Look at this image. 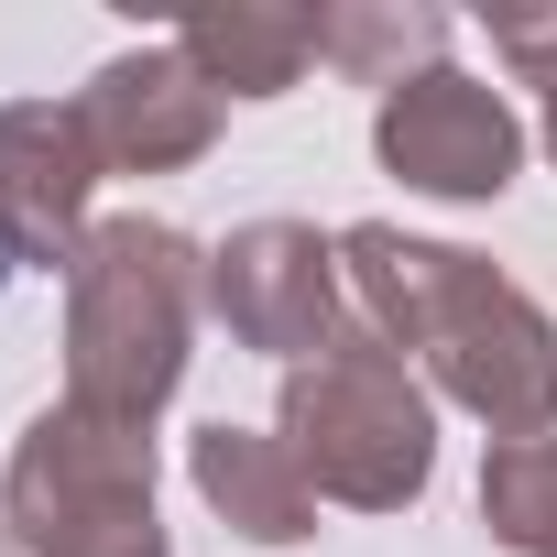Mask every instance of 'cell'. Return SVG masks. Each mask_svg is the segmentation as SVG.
Instances as JSON below:
<instances>
[{
  "mask_svg": "<svg viewBox=\"0 0 557 557\" xmlns=\"http://www.w3.org/2000/svg\"><path fill=\"white\" fill-rule=\"evenodd\" d=\"M339 273H350L361 329L394 339L426 394H448L470 426H492V448L557 437V318L513 273H492L459 240H416L394 219H350Z\"/></svg>",
  "mask_w": 557,
  "mask_h": 557,
  "instance_id": "cell-1",
  "label": "cell"
},
{
  "mask_svg": "<svg viewBox=\"0 0 557 557\" xmlns=\"http://www.w3.org/2000/svg\"><path fill=\"white\" fill-rule=\"evenodd\" d=\"M208 318V251L175 219H99L66 262V405L99 426H153L197 361Z\"/></svg>",
  "mask_w": 557,
  "mask_h": 557,
  "instance_id": "cell-2",
  "label": "cell"
},
{
  "mask_svg": "<svg viewBox=\"0 0 557 557\" xmlns=\"http://www.w3.org/2000/svg\"><path fill=\"white\" fill-rule=\"evenodd\" d=\"M273 437L296 448L318 503L350 513H405L437 481V394L416 383V361L394 339H372L361 318L285 372V405H273Z\"/></svg>",
  "mask_w": 557,
  "mask_h": 557,
  "instance_id": "cell-3",
  "label": "cell"
},
{
  "mask_svg": "<svg viewBox=\"0 0 557 557\" xmlns=\"http://www.w3.org/2000/svg\"><path fill=\"white\" fill-rule=\"evenodd\" d=\"M0 535L23 557H164L153 426H99L77 405H45L0 459Z\"/></svg>",
  "mask_w": 557,
  "mask_h": 557,
  "instance_id": "cell-4",
  "label": "cell"
},
{
  "mask_svg": "<svg viewBox=\"0 0 557 557\" xmlns=\"http://www.w3.org/2000/svg\"><path fill=\"white\" fill-rule=\"evenodd\" d=\"M372 164L437 208H492L524 175V121L492 77L470 66H426L394 99H372Z\"/></svg>",
  "mask_w": 557,
  "mask_h": 557,
  "instance_id": "cell-5",
  "label": "cell"
},
{
  "mask_svg": "<svg viewBox=\"0 0 557 557\" xmlns=\"http://www.w3.org/2000/svg\"><path fill=\"white\" fill-rule=\"evenodd\" d=\"M208 318L262 350V361H318L339 329H350V273H339V240L307 230V219H240L219 251H208Z\"/></svg>",
  "mask_w": 557,
  "mask_h": 557,
  "instance_id": "cell-6",
  "label": "cell"
},
{
  "mask_svg": "<svg viewBox=\"0 0 557 557\" xmlns=\"http://www.w3.org/2000/svg\"><path fill=\"white\" fill-rule=\"evenodd\" d=\"M99 175L77 99H0V273H66L99 230Z\"/></svg>",
  "mask_w": 557,
  "mask_h": 557,
  "instance_id": "cell-7",
  "label": "cell"
},
{
  "mask_svg": "<svg viewBox=\"0 0 557 557\" xmlns=\"http://www.w3.org/2000/svg\"><path fill=\"white\" fill-rule=\"evenodd\" d=\"M77 110H88V143H99L110 175H175V164H197V153L219 143V110H230V99L186 66L175 34H153V45H121V55L77 88Z\"/></svg>",
  "mask_w": 557,
  "mask_h": 557,
  "instance_id": "cell-8",
  "label": "cell"
},
{
  "mask_svg": "<svg viewBox=\"0 0 557 557\" xmlns=\"http://www.w3.org/2000/svg\"><path fill=\"white\" fill-rule=\"evenodd\" d=\"M186 481H197V503L240 535V546H307L318 535V492H307V470H296V448L273 437V426H197L186 437Z\"/></svg>",
  "mask_w": 557,
  "mask_h": 557,
  "instance_id": "cell-9",
  "label": "cell"
},
{
  "mask_svg": "<svg viewBox=\"0 0 557 557\" xmlns=\"http://www.w3.org/2000/svg\"><path fill=\"white\" fill-rule=\"evenodd\" d=\"M175 45H186V66H197L219 99H285V88L318 66V23H307V12H262V0L186 12Z\"/></svg>",
  "mask_w": 557,
  "mask_h": 557,
  "instance_id": "cell-10",
  "label": "cell"
},
{
  "mask_svg": "<svg viewBox=\"0 0 557 557\" xmlns=\"http://www.w3.org/2000/svg\"><path fill=\"white\" fill-rule=\"evenodd\" d=\"M307 23H318V66H339L350 88H383V99L405 77L448 66V12L437 0H329Z\"/></svg>",
  "mask_w": 557,
  "mask_h": 557,
  "instance_id": "cell-11",
  "label": "cell"
},
{
  "mask_svg": "<svg viewBox=\"0 0 557 557\" xmlns=\"http://www.w3.org/2000/svg\"><path fill=\"white\" fill-rule=\"evenodd\" d=\"M481 524L513 557H557V437H513L481 459Z\"/></svg>",
  "mask_w": 557,
  "mask_h": 557,
  "instance_id": "cell-12",
  "label": "cell"
},
{
  "mask_svg": "<svg viewBox=\"0 0 557 557\" xmlns=\"http://www.w3.org/2000/svg\"><path fill=\"white\" fill-rule=\"evenodd\" d=\"M481 34H492V55H503L524 88L557 99V12H481Z\"/></svg>",
  "mask_w": 557,
  "mask_h": 557,
  "instance_id": "cell-13",
  "label": "cell"
},
{
  "mask_svg": "<svg viewBox=\"0 0 557 557\" xmlns=\"http://www.w3.org/2000/svg\"><path fill=\"white\" fill-rule=\"evenodd\" d=\"M535 143H546V164H557V99H546V121H535Z\"/></svg>",
  "mask_w": 557,
  "mask_h": 557,
  "instance_id": "cell-14",
  "label": "cell"
},
{
  "mask_svg": "<svg viewBox=\"0 0 557 557\" xmlns=\"http://www.w3.org/2000/svg\"><path fill=\"white\" fill-rule=\"evenodd\" d=\"M0 557H23V546H12V535H0Z\"/></svg>",
  "mask_w": 557,
  "mask_h": 557,
  "instance_id": "cell-15",
  "label": "cell"
}]
</instances>
